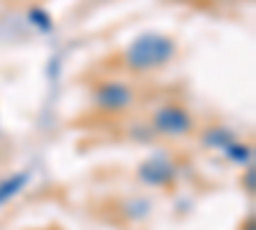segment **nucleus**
<instances>
[{"label": "nucleus", "instance_id": "nucleus-1", "mask_svg": "<svg viewBox=\"0 0 256 230\" xmlns=\"http://www.w3.org/2000/svg\"><path fill=\"white\" fill-rule=\"evenodd\" d=\"M159 128L169 131V133H180V131L190 128V120L180 110H164V113H159Z\"/></svg>", "mask_w": 256, "mask_h": 230}]
</instances>
